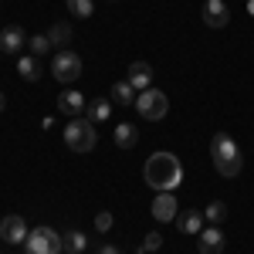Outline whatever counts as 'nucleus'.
<instances>
[{
	"label": "nucleus",
	"mask_w": 254,
	"mask_h": 254,
	"mask_svg": "<svg viewBox=\"0 0 254 254\" xmlns=\"http://www.w3.org/2000/svg\"><path fill=\"white\" fill-rule=\"evenodd\" d=\"M142 176L156 193H176V187L183 183V163L173 153H153L142 166Z\"/></svg>",
	"instance_id": "f257e3e1"
},
{
	"label": "nucleus",
	"mask_w": 254,
	"mask_h": 254,
	"mask_svg": "<svg viewBox=\"0 0 254 254\" xmlns=\"http://www.w3.org/2000/svg\"><path fill=\"white\" fill-rule=\"evenodd\" d=\"M210 156H214V166L220 176H237L241 173V149H237V142L227 132H217L210 139Z\"/></svg>",
	"instance_id": "f03ea898"
},
{
	"label": "nucleus",
	"mask_w": 254,
	"mask_h": 254,
	"mask_svg": "<svg viewBox=\"0 0 254 254\" xmlns=\"http://www.w3.org/2000/svg\"><path fill=\"white\" fill-rule=\"evenodd\" d=\"M98 142V132H95V122L92 119H71L68 126H64V146L71 149V153H92Z\"/></svg>",
	"instance_id": "7ed1b4c3"
},
{
	"label": "nucleus",
	"mask_w": 254,
	"mask_h": 254,
	"mask_svg": "<svg viewBox=\"0 0 254 254\" xmlns=\"http://www.w3.org/2000/svg\"><path fill=\"white\" fill-rule=\"evenodd\" d=\"M64 251V237L51 227H38L24 241V254H61Z\"/></svg>",
	"instance_id": "20e7f679"
},
{
	"label": "nucleus",
	"mask_w": 254,
	"mask_h": 254,
	"mask_svg": "<svg viewBox=\"0 0 254 254\" xmlns=\"http://www.w3.org/2000/svg\"><path fill=\"white\" fill-rule=\"evenodd\" d=\"M166 109H170V102H166V95L159 88H146V92L136 95V112L142 119H149V122H159L166 116Z\"/></svg>",
	"instance_id": "39448f33"
},
{
	"label": "nucleus",
	"mask_w": 254,
	"mask_h": 254,
	"mask_svg": "<svg viewBox=\"0 0 254 254\" xmlns=\"http://www.w3.org/2000/svg\"><path fill=\"white\" fill-rule=\"evenodd\" d=\"M51 75L61 81V85H68V81H75L81 75V58L75 51H58L55 61H51Z\"/></svg>",
	"instance_id": "423d86ee"
},
{
	"label": "nucleus",
	"mask_w": 254,
	"mask_h": 254,
	"mask_svg": "<svg viewBox=\"0 0 254 254\" xmlns=\"http://www.w3.org/2000/svg\"><path fill=\"white\" fill-rule=\"evenodd\" d=\"M27 224H24V217H3L0 220V241H7V244H24L27 241Z\"/></svg>",
	"instance_id": "0eeeda50"
},
{
	"label": "nucleus",
	"mask_w": 254,
	"mask_h": 254,
	"mask_svg": "<svg viewBox=\"0 0 254 254\" xmlns=\"http://www.w3.org/2000/svg\"><path fill=\"white\" fill-rule=\"evenodd\" d=\"M200 254H224V244H227V237H224V231L217 227V224H210V227H203L200 231Z\"/></svg>",
	"instance_id": "6e6552de"
},
{
	"label": "nucleus",
	"mask_w": 254,
	"mask_h": 254,
	"mask_svg": "<svg viewBox=\"0 0 254 254\" xmlns=\"http://www.w3.org/2000/svg\"><path fill=\"white\" fill-rule=\"evenodd\" d=\"M20 48H27V34L20 31L17 24L3 27V31H0V51H7V55H17Z\"/></svg>",
	"instance_id": "1a4fd4ad"
},
{
	"label": "nucleus",
	"mask_w": 254,
	"mask_h": 254,
	"mask_svg": "<svg viewBox=\"0 0 254 254\" xmlns=\"http://www.w3.org/2000/svg\"><path fill=\"white\" fill-rule=\"evenodd\" d=\"M203 20H207V27H227V20H231L227 3L224 0H207L203 3Z\"/></svg>",
	"instance_id": "9d476101"
},
{
	"label": "nucleus",
	"mask_w": 254,
	"mask_h": 254,
	"mask_svg": "<svg viewBox=\"0 0 254 254\" xmlns=\"http://www.w3.org/2000/svg\"><path fill=\"white\" fill-rule=\"evenodd\" d=\"M85 109H88V105H85V95L75 92V88H68V92H61V95H58V112H64V116L78 119Z\"/></svg>",
	"instance_id": "9b49d317"
},
{
	"label": "nucleus",
	"mask_w": 254,
	"mask_h": 254,
	"mask_svg": "<svg viewBox=\"0 0 254 254\" xmlns=\"http://www.w3.org/2000/svg\"><path fill=\"white\" fill-rule=\"evenodd\" d=\"M126 81H129L136 92H146L149 81H153V68H149L146 61H132V64H129V78H126Z\"/></svg>",
	"instance_id": "f8f14e48"
},
{
	"label": "nucleus",
	"mask_w": 254,
	"mask_h": 254,
	"mask_svg": "<svg viewBox=\"0 0 254 254\" xmlns=\"http://www.w3.org/2000/svg\"><path fill=\"white\" fill-rule=\"evenodd\" d=\"M176 196L173 193H156V200H153V217H156L159 224H166V220H173L176 217Z\"/></svg>",
	"instance_id": "ddd939ff"
},
{
	"label": "nucleus",
	"mask_w": 254,
	"mask_h": 254,
	"mask_svg": "<svg viewBox=\"0 0 254 254\" xmlns=\"http://www.w3.org/2000/svg\"><path fill=\"white\" fill-rule=\"evenodd\" d=\"M112 139H116L119 149H132V146L139 142V129L132 126V122H119L116 132H112Z\"/></svg>",
	"instance_id": "4468645a"
},
{
	"label": "nucleus",
	"mask_w": 254,
	"mask_h": 254,
	"mask_svg": "<svg viewBox=\"0 0 254 254\" xmlns=\"http://www.w3.org/2000/svg\"><path fill=\"white\" fill-rule=\"evenodd\" d=\"M176 227L183 234H200L203 231V210H187V214L176 217Z\"/></svg>",
	"instance_id": "2eb2a0df"
},
{
	"label": "nucleus",
	"mask_w": 254,
	"mask_h": 254,
	"mask_svg": "<svg viewBox=\"0 0 254 254\" xmlns=\"http://www.w3.org/2000/svg\"><path fill=\"white\" fill-rule=\"evenodd\" d=\"M85 119H92V122H109V119H112V102H109V98H95V102H92V105H88V116Z\"/></svg>",
	"instance_id": "dca6fc26"
},
{
	"label": "nucleus",
	"mask_w": 254,
	"mask_h": 254,
	"mask_svg": "<svg viewBox=\"0 0 254 254\" xmlns=\"http://www.w3.org/2000/svg\"><path fill=\"white\" fill-rule=\"evenodd\" d=\"M17 75L24 81H38L41 78V64H38V58L34 55H24V58L17 61Z\"/></svg>",
	"instance_id": "f3484780"
},
{
	"label": "nucleus",
	"mask_w": 254,
	"mask_h": 254,
	"mask_svg": "<svg viewBox=\"0 0 254 254\" xmlns=\"http://www.w3.org/2000/svg\"><path fill=\"white\" fill-rule=\"evenodd\" d=\"M112 102H119V105H136V88L129 81H116L112 85Z\"/></svg>",
	"instance_id": "a211bd4d"
},
{
	"label": "nucleus",
	"mask_w": 254,
	"mask_h": 254,
	"mask_svg": "<svg viewBox=\"0 0 254 254\" xmlns=\"http://www.w3.org/2000/svg\"><path fill=\"white\" fill-rule=\"evenodd\" d=\"M48 38H51V48H64V44L71 41V24H64V20H58V24H51Z\"/></svg>",
	"instance_id": "6ab92c4d"
},
{
	"label": "nucleus",
	"mask_w": 254,
	"mask_h": 254,
	"mask_svg": "<svg viewBox=\"0 0 254 254\" xmlns=\"http://www.w3.org/2000/svg\"><path fill=\"white\" fill-rule=\"evenodd\" d=\"M85 248H88V237L81 234V231H68L64 234V251L68 254H81Z\"/></svg>",
	"instance_id": "aec40b11"
},
{
	"label": "nucleus",
	"mask_w": 254,
	"mask_h": 254,
	"mask_svg": "<svg viewBox=\"0 0 254 254\" xmlns=\"http://www.w3.org/2000/svg\"><path fill=\"white\" fill-rule=\"evenodd\" d=\"M224 217H227V203L224 200H214V203H207V210H203V220H210V224H224Z\"/></svg>",
	"instance_id": "412c9836"
},
{
	"label": "nucleus",
	"mask_w": 254,
	"mask_h": 254,
	"mask_svg": "<svg viewBox=\"0 0 254 254\" xmlns=\"http://www.w3.org/2000/svg\"><path fill=\"white\" fill-rule=\"evenodd\" d=\"M27 48H31L34 58H41V55L51 51V38H48V34H34V38H27Z\"/></svg>",
	"instance_id": "4be33fe9"
},
{
	"label": "nucleus",
	"mask_w": 254,
	"mask_h": 254,
	"mask_svg": "<svg viewBox=\"0 0 254 254\" xmlns=\"http://www.w3.org/2000/svg\"><path fill=\"white\" fill-rule=\"evenodd\" d=\"M68 10H71L75 17H92V14H95L92 0H68Z\"/></svg>",
	"instance_id": "5701e85b"
},
{
	"label": "nucleus",
	"mask_w": 254,
	"mask_h": 254,
	"mask_svg": "<svg viewBox=\"0 0 254 254\" xmlns=\"http://www.w3.org/2000/svg\"><path fill=\"white\" fill-rule=\"evenodd\" d=\"M159 248H163V234H159V231H153V234H146V237H142V244H139V251H142V254L159 251Z\"/></svg>",
	"instance_id": "b1692460"
},
{
	"label": "nucleus",
	"mask_w": 254,
	"mask_h": 254,
	"mask_svg": "<svg viewBox=\"0 0 254 254\" xmlns=\"http://www.w3.org/2000/svg\"><path fill=\"white\" fill-rule=\"evenodd\" d=\"M95 231H102V234L112 231V214H109V210H102V214L95 217Z\"/></svg>",
	"instance_id": "393cba45"
},
{
	"label": "nucleus",
	"mask_w": 254,
	"mask_h": 254,
	"mask_svg": "<svg viewBox=\"0 0 254 254\" xmlns=\"http://www.w3.org/2000/svg\"><path fill=\"white\" fill-rule=\"evenodd\" d=\"M95 254H122V251H119L116 244H98V251H95Z\"/></svg>",
	"instance_id": "a878e982"
},
{
	"label": "nucleus",
	"mask_w": 254,
	"mask_h": 254,
	"mask_svg": "<svg viewBox=\"0 0 254 254\" xmlns=\"http://www.w3.org/2000/svg\"><path fill=\"white\" fill-rule=\"evenodd\" d=\"M3 109H7V95L0 92V112H3Z\"/></svg>",
	"instance_id": "bb28decb"
},
{
	"label": "nucleus",
	"mask_w": 254,
	"mask_h": 254,
	"mask_svg": "<svg viewBox=\"0 0 254 254\" xmlns=\"http://www.w3.org/2000/svg\"><path fill=\"white\" fill-rule=\"evenodd\" d=\"M248 14H251V17H254V0H248Z\"/></svg>",
	"instance_id": "cd10ccee"
},
{
	"label": "nucleus",
	"mask_w": 254,
	"mask_h": 254,
	"mask_svg": "<svg viewBox=\"0 0 254 254\" xmlns=\"http://www.w3.org/2000/svg\"><path fill=\"white\" fill-rule=\"evenodd\" d=\"M0 55H3V51H0Z\"/></svg>",
	"instance_id": "c85d7f7f"
}]
</instances>
